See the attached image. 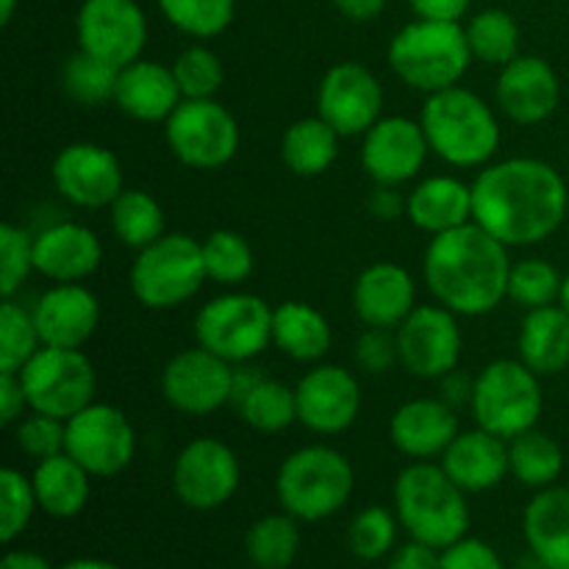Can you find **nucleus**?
<instances>
[{
	"label": "nucleus",
	"mask_w": 569,
	"mask_h": 569,
	"mask_svg": "<svg viewBox=\"0 0 569 569\" xmlns=\"http://www.w3.org/2000/svg\"><path fill=\"white\" fill-rule=\"evenodd\" d=\"M459 315L439 303H417V309L395 328L398 356L406 372L422 381L456 372L461 359Z\"/></svg>",
	"instance_id": "nucleus-14"
},
{
	"label": "nucleus",
	"mask_w": 569,
	"mask_h": 569,
	"mask_svg": "<svg viewBox=\"0 0 569 569\" xmlns=\"http://www.w3.org/2000/svg\"><path fill=\"white\" fill-rule=\"evenodd\" d=\"M428 148L453 167H483L500 148V122L481 94L459 87L428 94L420 111Z\"/></svg>",
	"instance_id": "nucleus-4"
},
{
	"label": "nucleus",
	"mask_w": 569,
	"mask_h": 569,
	"mask_svg": "<svg viewBox=\"0 0 569 569\" xmlns=\"http://www.w3.org/2000/svg\"><path fill=\"white\" fill-rule=\"evenodd\" d=\"M389 67L406 87L417 92H442L459 87L472 53L467 31L459 22L420 20L409 22L392 37L387 50Z\"/></svg>",
	"instance_id": "nucleus-5"
},
{
	"label": "nucleus",
	"mask_w": 569,
	"mask_h": 569,
	"mask_svg": "<svg viewBox=\"0 0 569 569\" xmlns=\"http://www.w3.org/2000/svg\"><path fill=\"white\" fill-rule=\"evenodd\" d=\"M472 187V222L506 248H528L553 237L569 217V189L561 172L542 159L487 164Z\"/></svg>",
	"instance_id": "nucleus-1"
},
{
	"label": "nucleus",
	"mask_w": 569,
	"mask_h": 569,
	"mask_svg": "<svg viewBox=\"0 0 569 569\" xmlns=\"http://www.w3.org/2000/svg\"><path fill=\"white\" fill-rule=\"evenodd\" d=\"M300 528L287 511L267 515L248 528L244 553L256 569H287L298 559Z\"/></svg>",
	"instance_id": "nucleus-36"
},
{
	"label": "nucleus",
	"mask_w": 569,
	"mask_h": 569,
	"mask_svg": "<svg viewBox=\"0 0 569 569\" xmlns=\"http://www.w3.org/2000/svg\"><path fill=\"white\" fill-rule=\"evenodd\" d=\"M528 550L548 569H569V487L539 489L522 511Z\"/></svg>",
	"instance_id": "nucleus-28"
},
{
	"label": "nucleus",
	"mask_w": 569,
	"mask_h": 569,
	"mask_svg": "<svg viewBox=\"0 0 569 569\" xmlns=\"http://www.w3.org/2000/svg\"><path fill=\"white\" fill-rule=\"evenodd\" d=\"M64 453H70L92 478L120 476L137 453V431L114 406L89 403L67 420Z\"/></svg>",
	"instance_id": "nucleus-12"
},
{
	"label": "nucleus",
	"mask_w": 569,
	"mask_h": 569,
	"mask_svg": "<svg viewBox=\"0 0 569 569\" xmlns=\"http://www.w3.org/2000/svg\"><path fill=\"white\" fill-rule=\"evenodd\" d=\"M542 406V381L520 359L492 361L472 381L470 409L476 426L498 433L506 442L537 428Z\"/></svg>",
	"instance_id": "nucleus-7"
},
{
	"label": "nucleus",
	"mask_w": 569,
	"mask_h": 569,
	"mask_svg": "<svg viewBox=\"0 0 569 569\" xmlns=\"http://www.w3.org/2000/svg\"><path fill=\"white\" fill-rule=\"evenodd\" d=\"M520 361L539 378L559 376L569 367V315L556 306L528 311L520 328Z\"/></svg>",
	"instance_id": "nucleus-32"
},
{
	"label": "nucleus",
	"mask_w": 569,
	"mask_h": 569,
	"mask_svg": "<svg viewBox=\"0 0 569 569\" xmlns=\"http://www.w3.org/2000/svg\"><path fill=\"white\" fill-rule=\"evenodd\" d=\"M298 422L320 437L348 431L361 411V387L348 367L320 365L300 378Z\"/></svg>",
	"instance_id": "nucleus-19"
},
{
	"label": "nucleus",
	"mask_w": 569,
	"mask_h": 569,
	"mask_svg": "<svg viewBox=\"0 0 569 569\" xmlns=\"http://www.w3.org/2000/svg\"><path fill=\"white\" fill-rule=\"evenodd\" d=\"M339 156V133L317 117H303L283 131L281 159L295 176H322Z\"/></svg>",
	"instance_id": "nucleus-34"
},
{
	"label": "nucleus",
	"mask_w": 569,
	"mask_h": 569,
	"mask_svg": "<svg viewBox=\"0 0 569 569\" xmlns=\"http://www.w3.org/2000/svg\"><path fill=\"white\" fill-rule=\"evenodd\" d=\"M465 31L472 59L483 61V64L506 67L520 56V28H517L515 17L506 11H481L472 17Z\"/></svg>",
	"instance_id": "nucleus-38"
},
{
	"label": "nucleus",
	"mask_w": 569,
	"mask_h": 569,
	"mask_svg": "<svg viewBox=\"0 0 569 569\" xmlns=\"http://www.w3.org/2000/svg\"><path fill=\"white\" fill-rule=\"evenodd\" d=\"M565 287V276L548 259H520L509 272V298L526 311L556 306Z\"/></svg>",
	"instance_id": "nucleus-41"
},
{
	"label": "nucleus",
	"mask_w": 569,
	"mask_h": 569,
	"mask_svg": "<svg viewBox=\"0 0 569 569\" xmlns=\"http://www.w3.org/2000/svg\"><path fill=\"white\" fill-rule=\"evenodd\" d=\"M17 0H0V26H9L11 17H14Z\"/></svg>",
	"instance_id": "nucleus-58"
},
{
	"label": "nucleus",
	"mask_w": 569,
	"mask_h": 569,
	"mask_svg": "<svg viewBox=\"0 0 569 569\" xmlns=\"http://www.w3.org/2000/svg\"><path fill=\"white\" fill-rule=\"evenodd\" d=\"M103 261V244L81 222H56L33 237V270L53 283H81Z\"/></svg>",
	"instance_id": "nucleus-23"
},
{
	"label": "nucleus",
	"mask_w": 569,
	"mask_h": 569,
	"mask_svg": "<svg viewBox=\"0 0 569 569\" xmlns=\"http://www.w3.org/2000/svg\"><path fill=\"white\" fill-rule=\"evenodd\" d=\"M439 465L467 495L489 492V489L500 487L506 476H511L509 442L500 439L498 433L476 426L470 431H459Z\"/></svg>",
	"instance_id": "nucleus-26"
},
{
	"label": "nucleus",
	"mask_w": 569,
	"mask_h": 569,
	"mask_svg": "<svg viewBox=\"0 0 569 569\" xmlns=\"http://www.w3.org/2000/svg\"><path fill=\"white\" fill-rule=\"evenodd\" d=\"M233 376L237 370L231 361L220 359L206 348L181 350L167 361L161 372V392L176 411L189 417L214 415L233 400Z\"/></svg>",
	"instance_id": "nucleus-15"
},
{
	"label": "nucleus",
	"mask_w": 569,
	"mask_h": 569,
	"mask_svg": "<svg viewBox=\"0 0 569 569\" xmlns=\"http://www.w3.org/2000/svg\"><path fill=\"white\" fill-rule=\"evenodd\" d=\"M356 361L365 372L383 376L400 361L398 356V337L389 333V328H367L356 339Z\"/></svg>",
	"instance_id": "nucleus-49"
},
{
	"label": "nucleus",
	"mask_w": 569,
	"mask_h": 569,
	"mask_svg": "<svg viewBox=\"0 0 569 569\" xmlns=\"http://www.w3.org/2000/svg\"><path fill=\"white\" fill-rule=\"evenodd\" d=\"M233 403L239 406V417L253 431L281 433L292 422H298V395L283 381L264 378L256 370L233 376Z\"/></svg>",
	"instance_id": "nucleus-30"
},
{
	"label": "nucleus",
	"mask_w": 569,
	"mask_h": 569,
	"mask_svg": "<svg viewBox=\"0 0 569 569\" xmlns=\"http://www.w3.org/2000/svg\"><path fill=\"white\" fill-rule=\"evenodd\" d=\"M559 306L569 315V272L565 276V287H561V298H559Z\"/></svg>",
	"instance_id": "nucleus-59"
},
{
	"label": "nucleus",
	"mask_w": 569,
	"mask_h": 569,
	"mask_svg": "<svg viewBox=\"0 0 569 569\" xmlns=\"http://www.w3.org/2000/svg\"><path fill=\"white\" fill-rule=\"evenodd\" d=\"M242 467L222 439L200 437L183 445L172 465V489L187 509L214 511L237 495Z\"/></svg>",
	"instance_id": "nucleus-13"
},
{
	"label": "nucleus",
	"mask_w": 569,
	"mask_h": 569,
	"mask_svg": "<svg viewBox=\"0 0 569 569\" xmlns=\"http://www.w3.org/2000/svg\"><path fill=\"white\" fill-rule=\"evenodd\" d=\"M509 248L478 222L431 237L422 276L439 306L459 317H481L509 298Z\"/></svg>",
	"instance_id": "nucleus-2"
},
{
	"label": "nucleus",
	"mask_w": 569,
	"mask_h": 569,
	"mask_svg": "<svg viewBox=\"0 0 569 569\" xmlns=\"http://www.w3.org/2000/svg\"><path fill=\"white\" fill-rule=\"evenodd\" d=\"M194 339L231 365H244L272 345V309L250 292H226L200 306Z\"/></svg>",
	"instance_id": "nucleus-9"
},
{
	"label": "nucleus",
	"mask_w": 569,
	"mask_h": 569,
	"mask_svg": "<svg viewBox=\"0 0 569 569\" xmlns=\"http://www.w3.org/2000/svg\"><path fill=\"white\" fill-rule=\"evenodd\" d=\"M53 187L78 209H109L122 187L120 159L94 142H72L56 153L50 167Z\"/></svg>",
	"instance_id": "nucleus-18"
},
{
	"label": "nucleus",
	"mask_w": 569,
	"mask_h": 569,
	"mask_svg": "<svg viewBox=\"0 0 569 569\" xmlns=\"http://www.w3.org/2000/svg\"><path fill=\"white\" fill-rule=\"evenodd\" d=\"M78 48L114 67L142 56L148 20L137 0H83L78 11Z\"/></svg>",
	"instance_id": "nucleus-17"
},
{
	"label": "nucleus",
	"mask_w": 569,
	"mask_h": 569,
	"mask_svg": "<svg viewBox=\"0 0 569 569\" xmlns=\"http://www.w3.org/2000/svg\"><path fill=\"white\" fill-rule=\"evenodd\" d=\"M59 569H122V567L111 565V561H106V559H72Z\"/></svg>",
	"instance_id": "nucleus-57"
},
{
	"label": "nucleus",
	"mask_w": 569,
	"mask_h": 569,
	"mask_svg": "<svg viewBox=\"0 0 569 569\" xmlns=\"http://www.w3.org/2000/svg\"><path fill=\"white\" fill-rule=\"evenodd\" d=\"M172 76H176L178 89H181L183 100H209L220 92L222 81H226V70L214 50L203 48V44H192L178 59L172 61Z\"/></svg>",
	"instance_id": "nucleus-44"
},
{
	"label": "nucleus",
	"mask_w": 569,
	"mask_h": 569,
	"mask_svg": "<svg viewBox=\"0 0 569 569\" xmlns=\"http://www.w3.org/2000/svg\"><path fill=\"white\" fill-rule=\"evenodd\" d=\"M567 222H569V217H567Z\"/></svg>",
	"instance_id": "nucleus-60"
},
{
	"label": "nucleus",
	"mask_w": 569,
	"mask_h": 569,
	"mask_svg": "<svg viewBox=\"0 0 569 569\" xmlns=\"http://www.w3.org/2000/svg\"><path fill=\"white\" fill-rule=\"evenodd\" d=\"M420 20L459 22L470 9V0H409Z\"/></svg>",
	"instance_id": "nucleus-53"
},
{
	"label": "nucleus",
	"mask_w": 569,
	"mask_h": 569,
	"mask_svg": "<svg viewBox=\"0 0 569 569\" xmlns=\"http://www.w3.org/2000/svg\"><path fill=\"white\" fill-rule=\"evenodd\" d=\"M233 6L237 0H159L167 22L194 39H211L226 31L233 20Z\"/></svg>",
	"instance_id": "nucleus-43"
},
{
	"label": "nucleus",
	"mask_w": 569,
	"mask_h": 569,
	"mask_svg": "<svg viewBox=\"0 0 569 569\" xmlns=\"http://www.w3.org/2000/svg\"><path fill=\"white\" fill-rule=\"evenodd\" d=\"M395 515L411 539L445 550L467 537L470 506L467 492L453 483L442 465L415 461L395 481Z\"/></svg>",
	"instance_id": "nucleus-3"
},
{
	"label": "nucleus",
	"mask_w": 569,
	"mask_h": 569,
	"mask_svg": "<svg viewBox=\"0 0 569 569\" xmlns=\"http://www.w3.org/2000/svg\"><path fill=\"white\" fill-rule=\"evenodd\" d=\"M353 487V465L328 445L295 450L276 476L278 503L298 522H320L337 515L350 500Z\"/></svg>",
	"instance_id": "nucleus-6"
},
{
	"label": "nucleus",
	"mask_w": 569,
	"mask_h": 569,
	"mask_svg": "<svg viewBox=\"0 0 569 569\" xmlns=\"http://www.w3.org/2000/svg\"><path fill=\"white\" fill-rule=\"evenodd\" d=\"M398 515L383 506H367L356 515L348 531V548L356 559L378 561L398 542Z\"/></svg>",
	"instance_id": "nucleus-45"
},
{
	"label": "nucleus",
	"mask_w": 569,
	"mask_h": 569,
	"mask_svg": "<svg viewBox=\"0 0 569 569\" xmlns=\"http://www.w3.org/2000/svg\"><path fill=\"white\" fill-rule=\"evenodd\" d=\"M387 569H442V550L411 539L395 550Z\"/></svg>",
	"instance_id": "nucleus-52"
},
{
	"label": "nucleus",
	"mask_w": 569,
	"mask_h": 569,
	"mask_svg": "<svg viewBox=\"0 0 569 569\" xmlns=\"http://www.w3.org/2000/svg\"><path fill=\"white\" fill-rule=\"evenodd\" d=\"M42 348L33 311L22 309L11 298L0 306V372H20Z\"/></svg>",
	"instance_id": "nucleus-40"
},
{
	"label": "nucleus",
	"mask_w": 569,
	"mask_h": 569,
	"mask_svg": "<svg viewBox=\"0 0 569 569\" xmlns=\"http://www.w3.org/2000/svg\"><path fill=\"white\" fill-rule=\"evenodd\" d=\"M511 476L528 489H548L559 483L565 472V450L550 433L531 428L520 437L509 439Z\"/></svg>",
	"instance_id": "nucleus-35"
},
{
	"label": "nucleus",
	"mask_w": 569,
	"mask_h": 569,
	"mask_svg": "<svg viewBox=\"0 0 569 569\" xmlns=\"http://www.w3.org/2000/svg\"><path fill=\"white\" fill-rule=\"evenodd\" d=\"M495 98L511 122L537 126L559 109L561 83L542 56H517L515 61L500 67Z\"/></svg>",
	"instance_id": "nucleus-21"
},
{
	"label": "nucleus",
	"mask_w": 569,
	"mask_h": 569,
	"mask_svg": "<svg viewBox=\"0 0 569 569\" xmlns=\"http://www.w3.org/2000/svg\"><path fill=\"white\" fill-rule=\"evenodd\" d=\"M417 309V283L406 267L376 261L353 283V311L367 328H398Z\"/></svg>",
	"instance_id": "nucleus-24"
},
{
	"label": "nucleus",
	"mask_w": 569,
	"mask_h": 569,
	"mask_svg": "<svg viewBox=\"0 0 569 569\" xmlns=\"http://www.w3.org/2000/svg\"><path fill=\"white\" fill-rule=\"evenodd\" d=\"M387 0H333L339 11L353 22H370L383 11Z\"/></svg>",
	"instance_id": "nucleus-54"
},
{
	"label": "nucleus",
	"mask_w": 569,
	"mask_h": 569,
	"mask_svg": "<svg viewBox=\"0 0 569 569\" xmlns=\"http://www.w3.org/2000/svg\"><path fill=\"white\" fill-rule=\"evenodd\" d=\"M459 417L448 400H409L389 420L392 445L415 461L442 459V453L459 437Z\"/></svg>",
	"instance_id": "nucleus-25"
},
{
	"label": "nucleus",
	"mask_w": 569,
	"mask_h": 569,
	"mask_svg": "<svg viewBox=\"0 0 569 569\" xmlns=\"http://www.w3.org/2000/svg\"><path fill=\"white\" fill-rule=\"evenodd\" d=\"M117 76H120V67L109 64V61L78 48V53L64 64L61 83H64V92L76 103L103 106L114 100Z\"/></svg>",
	"instance_id": "nucleus-39"
},
{
	"label": "nucleus",
	"mask_w": 569,
	"mask_h": 569,
	"mask_svg": "<svg viewBox=\"0 0 569 569\" xmlns=\"http://www.w3.org/2000/svg\"><path fill=\"white\" fill-rule=\"evenodd\" d=\"M109 211L111 228L126 248L142 250L164 237V211L144 189H122Z\"/></svg>",
	"instance_id": "nucleus-37"
},
{
	"label": "nucleus",
	"mask_w": 569,
	"mask_h": 569,
	"mask_svg": "<svg viewBox=\"0 0 569 569\" xmlns=\"http://www.w3.org/2000/svg\"><path fill=\"white\" fill-rule=\"evenodd\" d=\"M203 261L209 281L237 287L244 283L253 272V250L248 239L237 231H214L203 239Z\"/></svg>",
	"instance_id": "nucleus-42"
},
{
	"label": "nucleus",
	"mask_w": 569,
	"mask_h": 569,
	"mask_svg": "<svg viewBox=\"0 0 569 569\" xmlns=\"http://www.w3.org/2000/svg\"><path fill=\"white\" fill-rule=\"evenodd\" d=\"M17 376L26 389L31 411L70 420L89 403H94L98 378H94V367L83 350L42 345Z\"/></svg>",
	"instance_id": "nucleus-10"
},
{
	"label": "nucleus",
	"mask_w": 569,
	"mask_h": 569,
	"mask_svg": "<svg viewBox=\"0 0 569 569\" xmlns=\"http://www.w3.org/2000/svg\"><path fill=\"white\" fill-rule=\"evenodd\" d=\"M167 148L194 170H220L237 156L242 133L231 111L214 98L181 100L164 122Z\"/></svg>",
	"instance_id": "nucleus-11"
},
{
	"label": "nucleus",
	"mask_w": 569,
	"mask_h": 569,
	"mask_svg": "<svg viewBox=\"0 0 569 569\" xmlns=\"http://www.w3.org/2000/svg\"><path fill=\"white\" fill-rule=\"evenodd\" d=\"M28 398L22 381L17 372H0V422L3 426H14L26 417Z\"/></svg>",
	"instance_id": "nucleus-51"
},
{
	"label": "nucleus",
	"mask_w": 569,
	"mask_h": 569,
	"mask_svg": "<svg viewBox=\"0 0 569 569\" xmlns=\"http://www.w3.org/2000/svg\"><path fill=\"white\" fill-rule=\"evenodd\" d=\"M206 281L203 244L189 233H164L137 250L131 264V292L144 309H176L192 300Z\"/></svg>",
	"instance_id": "nucleus-8"
},
{
	"label": "nucleus",
	"mask_w": 569,
	"mask_h": 569,
	"mask_svg": "<svg viewBox=\"0 0 569 569\" xmlns=\"http://www.w3.org/2000/svg\"><path fill=\"white\" fill-rule=\"evenodd\" d=\"M406 217L431 237L467 226L472 222V187L453 176L422 178L406 198Z\"/></svg>",
	"instance_id": "nucleus-29"
},
{
	"label": "nucleus",
	"mask_w": 569,
	"mask_h": 569,
	"mask_svg": "<svg viewBox=\"0 0 569 569\" xmlns=\"http://www.w3.org/2000/svg\"><path fill=\"white\" fill-rule=\"evenodd\" d=\"M0 569H53L42 553L33 550H9L0 561Z\"/></svg>",
	"instance_id": "nucleus-55"
},
{
	"label": "nucleus",
	"mask_w": 569,
	"mask_h": 569,
	"mask_svg": "<svg viewBox=\"0 0 569 569\" xmlns=\"http://www.w3.org/2000/svg\"><path fill=\"white\" fill-rule=\"evenodd\" d=\"M31 272H37L33 270V237L11 222H3L0 226V295L14 298Z\"/></svg>",
	"instance_id": "nucleus-47"
},
{
	"label": "nucleus",
	"mask_w": 569,
	"mask_h": 569,
	"mask_svg": "<svg viewBox=\"0 0 569 569\" xmlns=\"http://www.w3.org/2000/svg\"><path fill=\"white\" fill-rule=\"evenodd\" d=\"M428 153L431 148L420 120L409 117H381L361 142V164L378 187H400L417 178Z\"/></svg>",
	"instance_id": "nucleus-20"
},
{
	"label": "nucleus",
	"mask_w": 569,
	"mask_h": 569,
	"mask_svg": "<svg viewBox=\"0 0 569 569\" xmlns=\"http://www.w3.org/2000/svg\"><path fill=\"white\" fill-rule=\"evenodd\" d=\"M31 481L39 509L56 520H70L81 515L92 495V476L70 453L37 461Z\"/></svg>",
	"instance_id": "nucleus-31"
},
{
	"label": "nucleus",
	"mask_w": 569,
	"mask_h": 569,
	"mask_svg": "<svg viewBox=\"0 0 569 569\" xmlns=\"http://www.w3.org/2000/svg\"><path fill=\"white\" fill-rule=\"evenodd\" d=\"M370 206H372V211H376L378 217H383V220H389V217L398 214L400 209H406L403 200L395 198L392 187H383V192L372 194V203Z\"/></svg>",
	"instance_id": "nucleus-56"
},
{
	"label": "nucleus",
	"mask_w": 569,
	"mask_h": 569,
	"mask_svg": "<svg viewBox=\"0 0 569 569\" xmlns=\"http://www.w3.org/2000/svg\"><path fill=\"white\" fill-rule=\"evenodd\" d=\"M31 311L39 339L48 348L81 350L100 322L98 298L83 283H53Z\"/></svg>",
	"instance_id": "nucleus-22"
},
{
	"label": "nucleus",
	"mask_w": 569,
	"mask_h": 569,
	"mask_svg": "<svg viewBox=\"0 0 569 569\" xmlns=\"http://www.w3.org/2000/svg\"><path fill=\"white\" fill-rule=\"evenodd\" d=\"M442 569H506L498 550L476 537H461L442 550Z\"/></svg>",
	"instance_id": "nucleus-50"
},
{
	"label": "nucleus",
	"mask_w": 569,
	"mask_h": 569,
	"mask_svg": "<svg viewBox=\"0 0 569 569\" xmlns=\"http://www.w3.org/2000/svg\"><path fill=\"white\" fill-rule=\"evenodd\" d=\"M17 448L33 461L50 459V456L64 453L67 442V420L42 415V411H28L20 422H14Z\"/></svg>",
	"instance_id": "nucleus-48"
},
{
	"label": "nucleus",
	"mask_w": 569,
	"mask_h": 569,
	"mask_svg": "<svg viewBox=\"0 0 569 569\" xmlns=\"http://www.w3.org/2000/svg\"><path fill=\"white\" fill-rule=\"evenodd\" d=\"M181 100L183 94L178 89L176 76H172V67L137 59L131 64L120 67L111 103L131 120L167 122Z\"/></svg>",
	"instance_id": "nucleus-27"
},
{
	"label": "nucleus",
	"mask_w": 569,
	"mask_h": 569,
	"mask_svg": "<svg viewBox=\"0 0 569 569\" xmlns=\"http://www.w3.org/2000/svg\"><path fill=\"white\" fill-rule=\"evenodd\" d=\"M37 509L39 503L31 478L22 476L14 467L0 470V539L6 545L14 542L31 526V517Z\"/></svg>",
	"instance_id": "nucleus-46"
},
{
	"label": "nucleus",
	"mask_w": 569,
	"mask_h": 569,
	"mask_svg": "<svg viewBox=\"0 0 569 569\" xmlns=\"http://www.w3.org/2000/svg\"><path fill=\"white\" fill-rule=\"evenodd\" d=\"M317 114L339 137H365L383 114V89L359 61L333 64L317 89Z\"/></svg>",
	"instance_id": "nucleus-16"
},
{
	"label": "nucleus",
	"mask_w": 569,
	"mask_h": 569,
	"mask_svg": "<svg viewBox=\"0 0 569 569\" xmlns=\"http://www.w3.org/2000/svg\"><path fill=\"white\" fill-rule=\"evenodd\" d=\"M333 331L326 315L303 300L272 309V345L295 361H320L331 350Z\"/></svg>",
	"instance_id": "nucleus-33"
}]
</instances>
